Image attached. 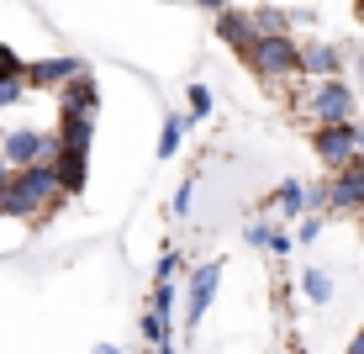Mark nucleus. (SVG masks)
Segmentation results:
<instances>
[{"instance_id":"23","label":"nucleus","mask_w":364,"mask_h":354,"mask_svg":"<svg viewBox=\"0 0 364 354\" xmlns=\"http://www.w3.org/2000/svg\"><path fill=\"white\" fill-rule=\"evenodd\" d=\"M6 74H27V64H21V53H16V48H6V43H0V80H6Z\"/></svg>"},{"instance_id":"15","label":"nucleus","mask_w":364,"mask_h":354,"mask_svg":"<svg viewBox=\"0 0 364 354\" xmlns=\"http://www.w3.org/2000/svg\"><path fill=\"white\" fill-rule=\"evenodd\" d=\"M274 201H280V217H306V185L301 180H285L280 191H274ZM274 217V222H280Z\"/></svg>"},{"instance_id":"18","label":"nucleus","mask_w":364,"mask_h":354,"mask_svg":"<svg viewBox=\"0 0 364 354\" xmlns=\"http://www.w3.org/2000/svg\"><path fill=\"white\" fill-rule=\"evenodd\" d=\"M174 301H180L174 296V281H154V301H148V307H154L159 318H174Z\"/></svg>"},{"instance_id":"22","label":"nucleus","mask_w":364,"mask_h":354,"mask_svg":"<svg viewBox=\"0 0 364 354\" xmlns=\"http://www.w3.org/2000/svg\"><path fill=\"white\" fill-rule=\"evenodd\" d=\"M191 196H196V180H180V191L169 201V217H185V212H191Z\"/></svg>"},{"instance_id":"34","label":"nucleus","mask_w":364,"mask_h":354,"mask_svg":"<svg viewBox=\"0 0 364 354\" xmlns=\"http://www.w3.org/2000/svg\"><path fill=\"white\" fill-rule=\"evenodd\" d=\"M354 69H359V80H364V53H359V58H354Z\"/></svg>"},{"instance_id":"16","label":"nucleus","mask_w":364,"mask_h":354,"mask_svg":"<svg viewBox=\"0 0 364 354\" xmlns=\"http://www.w3.org/2000/svg\"><path fill=\"white\" fill-rule=\"evenodd\" d=\"M301 291H306V301H317V307H322V301H333V281L322 270H301Z\"/></svg>"},{"instance_id":"7","label":"nucleus","mask_w":364,"mask_h":354,"mask_svg":"<svg viewBox=\"0 0 364 354\" xmlns=\"http://www.w3.org/2000/svg\"><path fill=\"white\" fill-rule=\"evenodd\" d=\"M58 143H64V148H80V154H90V143H95V111L58 106Z\"/></svg>"},{"instance_id":"24","label":"nucleus","mask_w":364,"mask_h":354,"mask_svg":"<svg viewBox=\"0 0 364 354\" xmlns=\"http://www.w3.org/2000/svg\"><path fill=\"white\" fill-rule=\"evenodd\" d=\"M317 233H322V217H317V212H306V222L296 227V244H317Z\"/></svg>"},{"instance_id":"29","label":"nucleus","mask_w":364,"mask_h":354,"mask_svg":"<svg viewBox=\"0 0 364 354\" xmlns=\"http://www.w3.org/2000/svg\"><path fill=\"white\" fill-rule=\"evenodd\" d=\"M11 175H16V164H11L6 154H0V191H6V180H11Z\"/></svg>"},{"instance_id":"11","label":"nucleus","mask_w":364,"mask_h":354,"mask_svg":"<svg viewBox=\"0 0 364 354\" xmlns=\"http://www.w3.org/2000/svg\"><path fill=\"white\" fill-rule=\"evenodd\" d=\"M58 175H64V191L69 196H80L85 191V170H90V154H80V148H64V143H58Z\"/></svg>"},{"instance_id":"33","label":"nucleus","mask_w":364,"mask_h":354,"mask_svg":"<svg viewBox=\"0 0 364 354\" xmlns=\"http://www.w3.org/2000/svg\"><path fill=\"white\" fill-rule=\"evenodd\" d=\"M154 354H180V344H159Z\"/></svg>"},{"instance_id":"1","label":"nucleus","mask_w":364,"mask_h":354,"mask_svg":"<svg viewBox=\"0 0 364 354\" xmlns=\"http://www.w3.org/2000/svg\"><path fill=\"white\" fill-rule=\"evenodd\" d=\"M243 64L264 80H296L301 74V43H291V32H259V43L243 53Z\"/></svg>"},{"instance_id":"36","label":"nucleus","mask_w":364,"mask_h":354,"mask_svg":"<svg viewBox=\"0 0 364 354\" xmlns=\"http://www.w3.org/2000/svg\"><path fill=\"white\" fill-rule=\"evenodd\" d=\"M359 227H364V207H359Z\"/></svg>"},{"instance_id":"3","label":"nucleus","mask_w":364,"mask_h":354,"mask_svg":"<svg viewBox=\"0 0 364 354\" xmlns=\"http://www.w3.org/2000/svg\"><path fill=\"white\" fill-rule=\"evenodd\" d=\"M0 154L16 164V170H27V164H43V159H58V132H32V127L0 132Z\"/></svg>"},{"instance_id":"6","label":"nucleus","mask_w":364,"mask_h":354,"mask_svg":"<svg viewBox=\"0 0 364 354\" xmlns=\"http://www.w3.org/2000/svg\"><path fill=\"white\" fill-rule=\"evenodd\" d=\"M364 207V154L333 170V212H359Z\"/></svg>"},{"instance_id":"25","label":"nucleus","mask_w":364,"mask_h":354,"mask_svg":"<svg viewBox=\"0 0 364 354\" xmlns=\"http://www.w3.org/2000/svg\"><path fill=\"white\" fill-rule=\"evenodd\" d=\"M254 21H259V32H285V16H280V11H254Z\"/></svg>"},{"instance_id":"5","label":"nucleus","mask_w":364,"mask_h":354,"mask_svg":"<svg viewBox=\"0 0 364 354\" xmlns=\"http://www.w3.org/2000/svg\"><path fill=\"white\" fill-rule=\"evenodd\" d=\"M217 286H222V259H206V264H196V270H191V296H185V333H196V323L206 318V307H211V296H217Z\"/></svg>"},{"instance_id":"20","label":"nucleus","mask_w":364,"mask_h":354,"mask_svg":"<svg viewBox=\"0 0 364 354\" xmlns=\"http://www.w3.org/2000/svg\"><path fill=\"white\" fill-rule=\"evenodd\" d=\"M180 270H185V254H180V249H164V254H159V270H154V281H174Z\"/></svg>"},{"instance_id":"19","label":"nucleus","mask_w":364,"mask_h":354,"mask_svg":"<svg viewBox=\"0 0 364 354\" xmlns=\"http://www.w3.org/2000/svg\"><path fill=\"white\" fill-rule=\"evenodd\" d=\"M32 85H27V74H6V80H0V106H16L21 95H27Z\"/></svg>"},{"instance_id":"9","label":"nucleus","mask_w":364,"mask_h":354,"mask_svg":"<svg viewBox=\"0 0 364 354\" xmlns=\"http://www.w3.org/2000/svg\"><path fill=\"white\" fill-rule=\"evenodd\" d=\"M217 37H222V43L232 48L237 58H243L248 48L259 43V21H254V16H243V11H232V6H228V11H217Z\"/></svg>"},{"instance_id":"17","label":"nucleus","mask_w":364,"mask_h":354,"mask_svg":"<svg viewBox=\"0 0 364 354\" xmlns=\"http://www.w3.org/2000/svg\"><path fill=\"white\" fill-rule=\"evenodd\" d=\"M143 344L148 349H159V344H169V318H159L154 307L143 312Z\"/></svg>"},{"instance_id":"2","label":"nucleus","mask_w":364,"mask_h":354,"mask_svg":"<svg viewBox=\"0 0 364 354\" xmlns=\"http://www.w3.org/2000/svg\"><path fill=\"white\" fill-rule=\"evenodd\" d=\"M306 111H311V122H354V90H348L338 74H328V80L311 85Z\"/></svg>"},{"instance_id":"32","label":"nucleus","mask_w":364,"mask_h":354,"mask_svg":"<svg viewBox=\"0 0 364 354\" xmlns=\"http://www.w3.org/2000/svg\"><path fill=\"white\" fill-rule=\"evenodd\" d=\"M90 354H122V349H117V344H95Z\"/></svg>"},{"instance_id":"26","label":"nucleus","mask_w":364,"mask_h":354,"mask_svg":"<svg viewBox=\"0 0 364 354\" xmlns=\"http://www.w3.org/2000/svg\"><path fill=\"white\" fill-rule=\"evenodd\" d=\"M269 233H274L269 222H248V244L254 249H269Z\"/></svg>"},{"instance_id":"13","label":"nucleus","mask_w":364,"mask_h":354,"mask_svg":"<svg viewBox=\"0 0 364 354\" xmlns=\"http://www.w3.org/2000/svg\"><path fill=\"white\" fill-rule=\"evenodd\" d=\"M191 111H169L164 117V132H159V159H174L180 154V143H185V132H191Z\"/></svg>"},{"instance_id":"30","label":"nucleus","mask_w":364,"mask_h":354,"mask_svg":"<svg viewBox=\"0 0 364 354\" xmlns=\"http://www.w3.org/2000/svg\"><path fill=\"white\" fill-rule=\"evenodd\" d=\"M348 354H364V328H359L354 338H348Z\"/></svg>"},{"instance_id":"28","label":"nucleus","mask_w":364,"mask_h":354,"mask_svg":"<svg viewBox=\"0 0 364 354\" xmlns=\"http://www.w3.org/2000/svg\"><path fill=\"white\" fill-rule=\"evenodd\" d=\"M185 6H200V11H211V16H217V11H228V0H185Z\"/></svg>"},{"instance_id":"35","label":"nucleus","mask_w":364,"mask_h":354,"mask_svg":"<svg viewBox=\"0 0 364 354\" xmlns=\"http://www.w3.org/2000/svg\"><path fill=\"white\" fill-rule=\"evenodd\" d=\"M354 6H359V16H364V0H354Z\"/></svg>"},{"instance_id":"10","label":"nucleus","mask_w":364,"mask_h":354,"mask_svg":"<svg viewBox=\"0 0 364 354\" xmlns=\"http://www.w3.org/2000/svg\"><path fill=\"white\" fill-rule=\"evenodd\" d=\"M301 74H311V80L343 74V53H338L333 43H301Z\"/></svg>"},{"instance_id":"8","label":"nucleus","mask_w":364,"mask_h":354,"mask_svg":"<svg viewBox=\"0 0 364 354\" xmlns=\"http://www.w3.org/2000/svg\"><path fill=\"white\" fill-rule=\"evenodd\" d=\"M80 69H85L80 58H32L27 64V85L32 90H64Z\"/></svg>"},{"instance_id":"27","label":"nucleus","mask_w":364,"mask_h":354,"mask_svg":"<svg viewBox=\"0 0 364 354\" xmlns=\"http://www.w3.org/2000/svg\"><path fill=\"white\" fill-rule=\"evenodd\" d=\"M291 249H296V238H291V233H280V227H274V233H269V254H291Z\"/></svg>"},{"instance_id":"12","label":"nucleus","mask_w":364,"mask_h":354,"mask_svg":"<svg viewBox=\"0 0 364 354\" xmlns=\"http://www.w3.org/2000/svg\"><path fill=\"white\" fill-rule=\"evenodd\" d=\"M64 106H80V111H100V90H95V80H90V69H80L74 80L64 85Z\"/></svg>"},{"instance_id":"31","label":"nucleus","mask_w":364,"mask_h":354,"mask_svg":"<svg viewBox=\"0 0 364 354\" xmlns=\"http://www.w3.org/2000/svg\"><path fill=\"white\" fill-rule=\"evenodd\" d=\"M354 143H359V154H364V122H354Z\"/></svg>"},{"instance_id":"21","label":"nucleus","mask_w":364,"mask_h":354,"mask_svg":"<svg viewBox=\"0 0 364 354\" xmlns=\"http://www.w3.org/2000/svg\"><path fill=\"white\" fill-rule=\"evenodd\" d=\"M185 100H191V117H196V122L211 117V90H206V85H191V90H185Z\"/></svg>"},{"instance_id":"4","label":"nucleus","mask_w":364,"mask_h":354,"mask_svg":"<svg viewBox=\"0 0 364 354\" xmlns=\"http://www.w3.org/2000/svg\"><path fill=\"white\" fill-rule=\"evenodd\" d=\"M311 148L328 170H343L348 159H359V143H354V122H317L311 132Z\"/></svg>"},{"instance_id":"14","label":"nucleus","mask_w":364,"mask_h":354,"mask_svg":"<svg viewBox=\"0 0 364 354\" xmlns=\"http://www.w3.org/2000/svg\"><path fill=\"white\" fill-rule=\"evenodd\" d=\"M0 217H43V212H37V201L21 191V180L16 175H11L6 180V191H0Z\"/></svg>"}]
</instances>
